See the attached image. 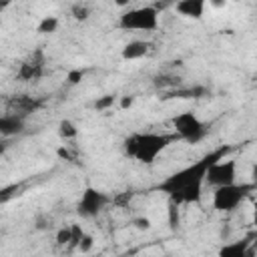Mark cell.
<instances>
[{
  "instance_id": "21",
  "label": "cell",
  "mask_w": 257,
  "mask_h": 257,
  "mask_svg": "<svg viewBox=\"0 0 257 257\" xmlns=\"http://www.w3.org/2000/svg\"><path fill=\"white\" fill-rule=\"evenodd\" d=\"M251 183L257 189V163H253V167H251Z\"/></svg>"
},
{
  "instance_id": "8",
  "label": "cell",
  "mask_w": 257,
  "mask_h": 257,
  "mask_svg": "<svg viewBox=\"0 0 257 257\" xmlns=\"http://www.w3.org/2000/svg\"><path fill=\"white\" fill-rule=\"evenodd\" d=\"M205 6H207V0H179L175 4V10L183 18L201 20L203 14H205Z\"/></svg>"
},
{
  "instance_id": "22",
  "label": "cell",
  "mask_w": 257,
  "mask_h": 257,
  "mask_svg": "<svg viewBox=\"0 0 257 257\" xmlns=\"http://www.w3.org/2000/svg\"><path fill=\"white\" fill-rule=\"evenodd\" d=\"M211 6H215V8H221V6H225V2L227 0H207Z\"/></svg>"
},
{
  "instance_id": "15",
  "label": "cell",
  "mask_w": 257,
  "mask_h": 257,
  "mask_svg": "<svg viewBox=\"0 0 257 257\" xmlns=\"http://www.w3.org/2000/svg\"><path fill=\"white\" fill-rule=\"evenodd\" d=\"M72 16H74V20L84 22V20L90 16V8L84 6V4H74V6H72Z\"/></svg>"
},
{
  "instance_id": "1",
  "label": "cell",
  "mask_w": 257,
  "mask_h": 257,
  "mask_svg": "<svg viewBox=\"0 0 257 257\" xmlns=\"http://www.w3.org/2000/svg\"><path fill=\"white\" fill-rule=\"evenodd\" d=\"M229 153V147H221L217 151H211L203 155L199 161L171 173L167 179L159 183V191L165 193L173 203L183 205V203H197L203 195V185L207 183V171L209 167L223 159Z\"/></svg>"
},
{
  "instance_id": "9",
  "label": "cell",
  "mask_w": 257,
  "mask_h": 257,
  "mask_svg": "<svg viewBox=\"0 0 257 257\" xmlns=\"http://www.w3.org/2000/svg\"><path fill=\"white\" fill-rule=\"evenodd\" d=\"M24 131V116L22 114H2L0 116V135L2 137H14Z\"/></svg>"
},
{
  "instance_id": "14",
  "label": "cell",
  "mask_w": 257,
  "mask_h": 257,
  "mask_svg": "<svg viewBox=\"0 0 257 257\" xmlns=\"http://www.w3.org/2000/svg\"><path fill=\"white\" fill-rule=\"evenodd\" d=\"M116 100H118V96H116V94H102V96H98V98L94 100V108H96V110H100V112L110 110V108L116 104Z\"/></svg>"
},
{
  "instance_id": "12",
  "label": "cell",
  "mask_w": 257,
  "mask_h": 257,
  "mask_svg": "<svg viewBox=\"0 0 257 257\" xmlns=\"http://www.w3.org/2000/svg\"><path fill=\"white\" fill-rule=\"evenodd\" d=\"M58 135H60V139L70 141V139H76L78 128H76V124H74L72 120L64 118V120H60V122H58Z\"/></svg>"
},
{
  "instance_id": "11",
  "label": "cell",
  "mask_w": 257,
  "mask_h": 257,
  "mask_svg": "<svg viewBox=\"0 0 257 257\" xmlns=\"http://www.w3.org/2000/svg\"><path fill=\"white\" fill-rule=\"evenodd\" d=\"M219 255H225V257H245V255H249V241H235V243L223 245L219 249Z\"/></svg>"
},
{
  "instance_id": "24",
  "label": "cell",
  "mask_w": 257,
  "mask_h": 257,
  "mask_svg": "<svg viewBox=\"0 0 257 257\" xmlns=\"http://www.w3.org/2000/svg\"><path fill=\"white\" fill-rule=\"evenodd\" d=\"M114 4H116V6H126L128 0H114Z\"/></svg>"
},
{
  "instance_id": "4",
  "label": "cell",
  "mask_w": 257,
  "mask_h": 257,
  "mask_svg": "<svg viewBox=\"0 0 257 257\" xmlns=\"http://www.w3.org/2000/svg\"><path fill=\"white\" fill-rule=\"evenodd\" d=\"M118 28L126 32H153L159 28V10L155 6H139L120 14Z\"/></svg>"
},
{
  "instance_id": "2",
  "label": "cell",
  "mask_w": 257,
  "mask_h": 257,
  "mask_svg": "<svg viewBox=\"0 0 257 257\" xmlns=\"http://www.w3.org/2000/svg\"><path fill=\"white\" fill-rule=\"evenodd\" d=\"M177 135H165V133H137L124 139V153L133 159H137L143 165H153L157 157L175 141Z\"/></svg>"
},
{
  "instance_id": "10",
  "label": "cell",
  "mask_w": 257,
  "mask_h": 257,
  "mask_svg": "<svg viewBox=\"0 0 257 257\" xmlns=\"http://www.w3.org/2000/svg\"><path fill=\"white\" fill-rule=\"evenodd\" d=\"M149 42H145V40H131V42H126L124 46H122V50H120V56L124 58V60H139V58H143V56H147L149 54Z\"/></svg>"
},
{
  "instance_id": "5",
  "label": "cell",
  "mask_w": 257,
  "mask_h": 257,
  "mask_svg": "<svg viewBox=\"0 0 257 257\" xmlns=\"http://www.w3.org/2000/svg\"><path fill=\"white\" fill-rule=\"evenodd\" d=\"M171 122H173L175 135H177L179 139L187 141V143H199V141H203V139L207 137V133H209L207 124H205L195 112H191V110H185V112L175 114Z\"/></svg>"
},
{
  "instance_id": "18",
  "label": "cell",
  "mask_w": 257,
  "mask_h": 257,
  "mask_svg": "<svg viewBox=\"0 0 257 257\" xmlns=\"http://www.w3.org/2000/svg\"><path fill=\"white\" fill-rule=\"evenodd\" d=\"M90 247H92V237L90 235H82V239L78 243V251L80 253H86V251H90Z\"/></svg>"
},
{
  "instance_id": "3",
  "label": "cell",
  "mask_w": 257,
  "mask_h": 257,
  "mask_svg": "<svg viewBox=\"0 0 257 257\" xmlns=\"http://www.w3.org/2000/svg\"><path fill=\"white\" fill-rule=\"evenodd\" d=\"M255 189L253 183H231V185H223V187H215L213 191V207L221 213H231L235 211Z\"/></svg>"
},
{
  "instance_id": "17",
  "label": "cell",
  "mask_w": 257,
  "mask_h": 257,
  "mask_svg": "<svg viewBox=\"0 0 257 257\" xmlns=\"http://www.w3.org/2000/svg\"><path fill=\"white\" fill-rule=\"evenodd\" d=\"M82 76H84V70H68L66 80H68V84H78L82 80Z\"/></svg>"
},
{
  "instance_id": "13",
  "label": "cell",
  "mask_w": 257,
  "mask_h": 257,
  "mask_svg": "<svg viewBox=\"0 0 257 257\" xmlns=\"http://www.w3.org/2000/svg\"><path fill=\"white\" fill-rule=\"evenodd\" d=\"M56 28H58V18L56 16H44L38 22L36 32L38 34H52V32H56Z\"/></svg>"
},
{
  "instance_id": "23",
  "label": "cell",
  "mask_w": 257,
  "mask_h": 257,
  "mask_svg": "<svg viewBox=\"0 0 257 257\" xmlns=\"http://www.w3.org/2000/svg\"><path fill=\"white\" fill-rule=\"evenodd\" d=\"M253 223H255V227H257V201L253 203Z\"/></svg>"
},
{
  "instance_id": "25",
  "label": "cell",
  "mask_w": 257,
  "mask_h": 257,
  "mask_svg": "<svg viewBox=\"0 0 257 257\" xmlns=\"http://www.w3.org/2000/svg\"><path fill=\"white\" fill-rule=\"evenodd\" d=\"M255 84H257V74H255Z\"/></svg>"
},
{
  "instance_id": "7",
  "label": "cell",
  "mask_w": 257,
  "mask_h": 257,
  "mask_svg": "<svg viewBox=\"0 0 257 257\" xmlns=\"http://www.w3.org/2000/svg\"><path fill=\"white\" fill-rule=\"evenodd\" d=\"M237 181V161L235 159H219L207 171V183L211 187H223Z\"/></svg>"
},
{
  "instance_id": "6",
  "label": "cell",
  "mask_w": 257,
  "mask_h": 257,
  "mask_svg": "<svg viewBox=\"0 0 257 257\" xmlns=\"http://www.w3.org/2000/svg\"><path fill=\"white\" fill-rule=\"evenodd\" d=\"M106 203H108V197H106L100 189H96V187H86V189L82 191L80 199H78L76 211H78L80 217L92 219V217H96V215L106 207Z\"/></svg>"
},
{
  "instance_id": "16",
  "label": "cell",
  "mask_w": 257,
  "mask_h": 257,
  "mask_svg": "<svg viewBox=\"0 0 257 257\" xmlns=\"http://www.w3.org/2000/svg\"><path fill=\"white\" fill-rule=\"evenodd\" d=\"M70 241H72V229L70 227H64L56 233V243L58 245H70Z\"/></svg>"
},
{
  "instance_id": "20",
  "label": "cell",
  "mask_w": 257,
  "mask_h": 257,
  "mask_svg": "<svg viewBox=\"0 0 257 257\" xmlns=\"http://www.w3.org/2000/svg\"><path fill=\"white\" fill-rule=\"evenodd\" d=\"M135 225H137V229H145V231H147V229H151V221H149L147 217H145V219H143V217H141V219H137V221H135Z\"/></svg>"
},
{
  "instance_id": "19",
  "label": "cell",
  "mask_w": 257,
  "mask_h": 257,
  "mask_svg": "<svg viewBox=\"0 0 257 257\" xmlns=\"http://www.w3.org/2000/svg\"><path fill=\"white\" fill-rule=\"evenodd\" d=\"M133 102H135V96L126 94V96H120V100H118V106H120V108H131V106H133Z\"/></svg>"
}]
</instances>
